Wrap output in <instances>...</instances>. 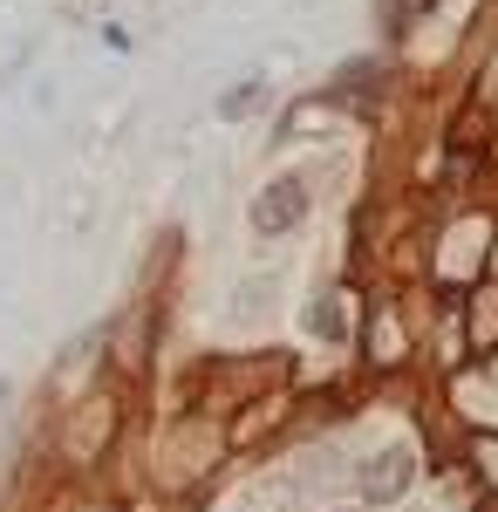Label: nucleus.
<instances>
[{
  "label": "nucleus",
  "mask_w": 498,
  "mask_h": 512,
  "mask_svg": "<svg viewBox=\"0 0 498 512\" xmlns=\"http://www.w3.org/2000/svg\"><path fill=\"white\" fill-rule=\"evenodd\" d=\"M307 219V178H273V185H260V198H253V233H294Z\"/></svg>",
  "instance_id": "obj_1"
},
{
  "label": "nucleus",
  "mask_w": 498,
  "mask_h": 512,
  "mask_svg": "<svg viewBox=\"0 0 498 512\" xmlns=\"http://www.w3.org/2000/svg\"><path fill=\"white\" fill-rule=\"evenodd\" d=\"M410 478H417V451H410V444H389V451H376V458L362 465V499H369V506H389V499L410 492Z\"/></svg>",
  "instance_id": "obj_2"
},
{
  "label": "nucleus",
  "mask_w": 498,
  "mask_h": 512,
  "mask_svg": "<svg viewBox=\"0 0 498 512\" xmlns=\"http://www.w3.org/2000/svg\"><path fill=\"white\" fill-rule=\"evenodd\" d=\"M307 335H321V342H342L348 335V315L335 294H314V308H307Z\"/></svg>",
  "instance_id": "obj_3"
},
{
  "label": "nucleus",
  "mask_w": 498,
  "mask_h": 512,
  "mask_svg": "<svg viewBox=\"0 0 498 512\" xmlns=\"http://www.w3.org/2000/svg\"><path fill=\"white\" fill-rule=\"evenodd\" d=\"M253 103H260V82H239V89H232V96H219V117H246V110H253Z\"/></svg>",
  "instance_id": "obj_4"
},
{
  "label": "nucleus",
  "mask_w": 498,
  "mask_h": 512,
  "mask_svg": "<svg viewBox=\"0 0 498 512\" xmlns=\"http://www.w3.org/2000/svg\"><path fill=\"white\" fill-rule=\"evenodd\" d=\"M471 451H478V465H485V472H492V485H498V437H478Z\"/></svg>",
  "instance_id": "obj_5"
}]
</instances>
